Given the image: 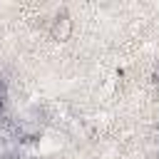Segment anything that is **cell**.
<instances>
[{"mask_svg":"<svg viewBox=\"0 0 159 159\" xmlns=\"http://www.w3.org/2000/svg\"><path fill=\"white\" fill-rule=\"evenodd\" d=\"M50 32H52V40H60V42L70 40V35H72V20H70V15L67 12L57 15L55 22H52V27H50Z\"/></svg>","mask_w":159,"mask_h":159,"instance_id":"cell-1","label":"cell"},{"mask_svg":"<svg viewBox=\"0 0 159 159\" xmlns=\"http://www.w3.org/2000/svg\"><path fill=\"white\" fill-rule=\"evenodd\" d=\"M0 114H2V94H0Z\"/></svg>","mask_w":159,"mask_h":159,"instance_id":"cell-2","label":"cell"}]
</instances>
